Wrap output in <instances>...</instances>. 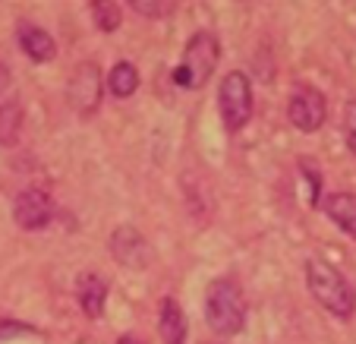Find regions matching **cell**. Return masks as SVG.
Masks as SVG:
<instances>
[{
    "label": "cell",
    "mask_w": 356,
    "mask_h": 344,
    "mask_svg": "<svg viewBox=\"0 0 356 344\" xmlns=\"http://www.w3.org/2000/svg\"><path fill=\"white\" fill-rule=\"evenodd\" d=\"M16 38H19V47L26 51L29 61H35V63L54 61L57 45H54V38H51V32H44L41 26H35V22H19Z\"/></svg>",
    "instance_id": "cell-9"
},
{
    "label": "cell",
    "mask_w": 356,
    "mask_h": 344,
    "mask_svg": "<svg viewBox=\"0 0 356 344\" xmlns=\"http://www.w3.org/2000/svg\"><path fill=\"white\" fill-rule=\"evenodd\" d=\"M108 86L117 98H129V95L139 88V70H136L133 63H117L108 73Z\"/></svg>",
    "instance_id": "cell-14"
},
{
    "label": "cell",
    "mask_w": 356,
    "mask_h": 344,
    "mask_svg": "<svg viewBox=\"0 0 356 344\" xmlns=\"http://www.w3.org/2000/svg\"><path fill=\"white\" fill-rule=\"evenodd\" d=\"M7 86H10V67H7V61L0 57V92H7Z\"/></svg>",
    "instance_id": "cell-18"
},
{
    "label": "cell",
    "mask_w": 356,
    "mask_h": 344,
    "mask_svg": "<svg viewBox=\"0 0 356 344\" xmlns=\"http://www.w3.org/2000/svg\"><path fill=\"white\" fill-rule=\"evenodd\" d=\"M325 114H328V108H325V95L318 92V88L302 86L290 95L287 117L300 133H316V130L325 123Z\"/></svg>",
    "instance_id": "cell-5"
},
{
    "label": "cell",
    "mask_w": 356,
    "mask_h": 344,
    "mask_svg": "<svg viewBox=\"0 0 356 344\" xmlns=\"http://www.w3.org/2000/svg\"><path fill=\"white\" fill-rule=\"evenodd\" d=\"M92 13H95V26L101 32H114L120 26V7L117 3H108V0H101V3H92Z\"/></svg>",
    "instance_id": "cell-15"
},
{
    "label": "cell",
    "mask_w": 356,
    "mask_h": 344,
    "mask_svg": "<svg viewBox=\"0 0 356 344\" xmlns=\"http://www.w3.org/2000/svg\"><path fill=\"white\" fill-rule=\"evenodd\" d=\"M205 319H209L211 331L230 338L236 331H243L246 325V297L236 281L230 278H218L205 290Z\"/></svg>",
    "instance_id": "cell-2"
},
{
    "label": "cell",
    "mask_w": 356,
    "mask_h": 344,
    "mask_svg": "<svg viewBox=\"0 0 356 344\" xmlns=\"http://www.w3.org/2000/svg\"><path fill=\"white\" fill-rule=\"evenodd\" d=\"M133 10L136 13H142V16H148V19H155V16H161V13H168L170 10V3H145V0H133Z\"/></svg>",
    "instance_id": "cell-17"
},
{
    "label": "cell",
    "mask_w": 356,
    "mask_h": 344,
    "mask_svg": "<svg viewBox=\"0 0 356 344\" xmlns=\"http://www.w3.org/2000/svg\"><path fill=\"white\" fill-rule=\"evenodd\" d=\"M120 344H139L136 338H120Z\"/></svg>",
    "instance_id": "cell-19"
},
{
    "label": "cell",
    "mask_w": 356,
    "mask_h": 344,
    "mask_svg": "<svg viewBox=\"0 0 356 344\" xmlns=\"http://www.w3.org/2000/svg\"><path fill=\"white\" fill-rule=\"evenodd\" d=\"M343 139H347V149L356 155V102H347L343 108Z\"/></svg>",
    "instance_id": "cell-16"
},
{
    "label": "cell",
    "mask_w": 356,
    "mask_h": 344,
    "mask_svg": "<svg viewBox=\"0 0 356 344\" xmlns=\"http://www.w3.org/2000/svg\"><path fill=\"white\" fill-rule=\"evenodd\" d=\"M158 331L164 344H186V313L174 297L161 300V316H158Z\"/></svg>",
    "instance_id": "cell-11"
},
{
    "label": "cell",
    "mask_w": 356,
    "mask_h": 344,
    "mask_svg": "<svg viewBox=\"0 0 356 344\" xmlns=\"http://www.w3.org/2000/svg\"><path fill=\"white\" fill-rule=\"evenodd\" d=\"M22 133V108L16 102L0 104V146H16Z\"/></svg>",
    "instance_id": "cell-13"
},
{
    "label": "cell",
    "mask_w": 356,
    "mask_h": 344,
    "mask_svg": "<svg viewBox=\"0 0 356 344\" xmlns=\"http://www.w3.org/2000/svg\"><path fill=\"white\" fill-rule=\"evenodd\" d=\"M13 218L22 230H44L54 218V199L38 187L22 189L13 203Z\"/></svg>",
    "instance_id": "cell-6"
},
{
    "label": "cell",
    "mask_w": 356,
    "mask_h": 344,
    "mask_svg": "<svg viewBox=\"0 0 356 344\" xmlns=\"http://www.w3.org/2000/svg\"><path fill=\"white\" fill-rule=\"evenodd\" d=\"M306 284H309L312 297L337 319H350L356 310V294L350 288V281L334 269L328 265L325 259H309L306 263Z\"/></svg>",
    "instance_id": "cell-1"
},
{
    "label": "cell",
    "mask_w": 356,
    "mask_h": 344,
    "mask_svg": "<svg viewBox=\"0 0 356 344\" xmlns=\"http://www.w3.org/2000/svg\"><path fill=\"white\" fill-rule=\"evenodd\" d=\"M218 67V38L211 32H195L183 51L180 67L174 70V82L183 88H199L211 79Z\"/></svg>",
    "instance_id": "cell-3"
},
{
    "label": "cell",
    "mask_w": 356,
    "mask_h": 344,
    "mask_svg": "<svg viewBox=\"0 0 356 344\" xmlns=\"http://www.w3.org/2000/svg\"><path fill=\"white\" fill-rule=\"evenodd\" d=\"M67 98L76 108V114H95L101 104V70L95 63H79L67 86Z\"/></svg>",
    "instance_id": "cell-8"
},
{
    "label": "cell",
    "mask_w": 356,
    "mask_h": 344,
    "mask_svg": "<svg viewBox=\"0 0 356 344\" xmlns=\"http://www.w3.org/2000/svg\"><path fill=\"white\" fill-rule=\"evenodd\" d=\"M218 102H221V117L227 130H243L252 117V86H249V76L234 70L221 79V92H218Z\"/></svg>",
    "instance_id": "cell-4"
},
{
    "label": "cell",
    "mask_w": 356,
    "mask_h": 344,
    "mask_svg": "<svg viewBox=\"0 0 356 344\" xmlns=\"http://www.w3.org/2000/svg\"><path fill=\"white\" fill-rule=\"evenodd\" d=\"M111 256L117 265L123 269H145L148 259H152V247L148 240L133 228V224H120V228L111 234Z\"/></svg>",
    "instance_id": "cell-7"
},
{
    "label": "cell",
    "mask_w": 356,
    "mask_h": 344,
    "mask_svg": "<svg viewBox=\"0 0 356 344\" xmlns=\"http://www.w3.org/2000/svg\"><path fill=\"white\" fill-rule=\"evenodd\" d=\"M325 215H328L343 234L356 240V196L331 193L328 199H325Z\"/></svg>",
    "instance_id": "cell-12"
},
{
    "label": "cell",
    "mask_w": 356,
    "mask_h": 344,
    "mask_svg": "<svg viewBox=\"0 0 356 344\" xmlns=\"http://www.w3.org/2000/svg\"><path fill=\"white\" fill-rule=\"evenodd\" d=\"M76 297H79V306L88 319H98L104 313V300H108V284L104 278L95 275V272H86L76 281Z\"/></svg>",
    "instance_id": "cell-10"
}]
</instances>
